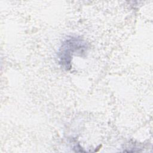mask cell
I'll return each instance as SVG.
<instances>
[{"label": "cell", "mask_w": 153, "mask_h": 153, "mask_svg": "<svg viewBox=\"0 0 153 153\" xmlns=\"http://www.w3.org/2000/svg\"><path fill=\"white\" fill-rule=\"evenodd\" d=\"M87 45L84 40L76 37H72L65 40L62 44L58 57L59 63L66 70H69L71 67V58L73 55H81L87 51Z\"/></svg>", "instance_id": "obj_1"}]
</instances>
